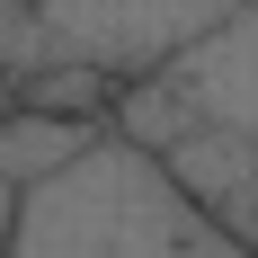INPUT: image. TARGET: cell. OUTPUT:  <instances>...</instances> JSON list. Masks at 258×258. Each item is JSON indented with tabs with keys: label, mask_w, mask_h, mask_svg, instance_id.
Wrapping results in <instances>:
<instances>
[{
	"label": "cell",
	"mask_w": 258,
	"mask_h": 258,
	"mask_svg": "<svg viewBox=\"0 0 258 258\" xmlns=\"http://www.w3.org/2000/svg\"><path fill=\"white\" fill-rule=\"evenodd\" d=\"M169 89H178L196 116H214V125H232L258 143V0H232V9H214L196 36H178V45L152 62Z\"/></svg>",
	"instance_id": "3957f363"
},
{
	"label": "cell",
	"mask_w": 258,
	"mask_h": 258,
	"mask_svg": "<svg viewBox=\"0 0 258 258\" xmlns=\"http://www.w3.org/2000/svg\"><path fill=\"white\" fill-rule=\"evenodd\" d=\"M9 205H18V187L0 178V258H9Z\"/></svg>",
	"instance_id": "5b68a950"
},
{
	"label": "cell",
	"mask_w": 258,
	"mask_h": 258,
	"mask_svg": "<svg viewBox=\"0 0 258 258\" xmlns=\"http://www.w3.org/2000/svg\"><path fill=\"white\" fill-rule=\"evenodd\" d=\"M9 258H240L152 143L98 125L72 160L18 187L9 205Z\"/></svg>",
	"instance_id": "6da1fadb"
},
{
	"label": "cell",
	"mask_w": 258,
	"mask_h": 258,
	"mask_svg": "<svg viewBox=\"0 0 258 258\" xmlns=\"http://www.w3.org/2000/svg\"><path fill=\"white\" fill-rule=\"evenodd\" d=\"M107 116H62V107H36V98H0V178L27 187L45 178L53 160H72Z\"/></svg>",
	"instance_id": "277c9868"
},
{
	"label": "cell",
	"mask_w": 258,
	"mask_h": 258,
	"mask_svg": "<svg viewBox=\"0 0 258 258\" xmlns=\"http://www.w3.org/2000/svg\"><path fill=\"white\" fill-rule=\"evenodd\" d=\"M107 125L134 134V143H152V152L169 160V178H178L187 196L240 240V249H258V143H249V134L196 116L160 72H125V80H116Z\"/></svg>",
	"instance_id": "7a4b0ae2"
}]
</instances>
